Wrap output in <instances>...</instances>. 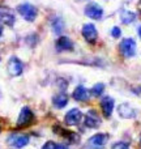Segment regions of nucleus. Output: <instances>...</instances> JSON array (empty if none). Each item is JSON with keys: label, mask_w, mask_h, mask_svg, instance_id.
Listing matches in <instances>:
<instances>
[{"label": "nucleus", "mask_w": 141, "mask_h": 149, "mask_svg": "<svg viewBox=\"0 0 141 149\" xmlns=\"http://www.w3.org/2000/svg\"><path fill=\"white\" fill-rule=\"evenodd\" d=\"M17 12L20 13V16L24 20L29 21V22H33L37 18V16H38V9H37L33 4H30V3L20 4L17 7Z\"/></svg>", "instance_id": "obj_1"}, {"label": "nucleus", "mask_w": 141, "mask_h": 149, "mask_svg": "<svg viewBox=\"0 0 141 149\" xmlns=\"http://www.w3.org/2000/svg\"><path fill=\"white\" fill-rule=\"evenodd\" d=\"M136 41L133 38H124L119 45V50L120 54L124 58H133L136 55Z\"/></svg>", "instance_id": "obj_2"}, {"label": "nucleus", "mask_w": 141, "mask_h": 149, "mask_svg": "<svg viewBox=\"0 0 141 149\" xmlns=\"http://www.w3.org/2000/svg\"><path fill=\"white\" fill-rule=\"evenodd\" d=\"M34 122V114L31 111V109L29 106H24L21 109L20 114L17 118V127L18 128H25V127L30 126Z\"/></svg>", "instance_id": "obj_3"}, {"label": "nucleus", "mask_w": 141, "mask_h": 149, "mask_svg": "<svg viewBox=\"0 0 141 149\" xmlns=\"http://www.w3.org/2000/svg\"><path fill=\"white\" fill-rule=\"evenodd\" d=\"M30 141V137L28 135H21V134H13L7 139V143L15 149H22Z\"/></svg>", "instance_id": "obj_4"}, {"label": "nucleus", "mask_w": 141, "mask_h": 149, "mask_svg": "<svg viewBox=\"0 0 141 149\" xmlns=\"http://www.w3.org/2000/svg\"><path fill=\"white\" fill-rule=\"evenodd\" d=\"M108 141V135L107 134H95L88 140V147L90 149H103L105 145Z\"/></svg>", "instance_id": "obj_5"}, {"label": "nucleus", "mask_w": 141, "mask_h": 149, "mask_svg": "<svg viewBox=\"0 0 141 149\" xmlns=\"http://www.w3.org/2000/svg\"><path fill=\"white\" fill-rule=\"evenodd\" d=\"M84 13L86 17L92 20H101L103 16V8L97 3H89L88 5H85Z\"/></svg>", "instance_id": "obj_6"}, {"label": "nucleus", "mask_w": 141, "mask_h": 149, "mask_svg": "<svg viewBox=\"0 0 141 149\" xmlns=\"http://www.w3.org/2000/svg\"><path fill=\"white\" fill-rule=\"evenodd\" d=\"M7 71L8 73L10 74L12 77H17L22 73L24 71V64L17 56H12L9 60H8L7 64Z\"/></svg>", "instance_id": "obj_7"}, {"label": "nucleus", "mask_w": 141, "mask_h": 149, "mask_svg": "<svg viewBox=\"0 0 141 149\" xmlns=\"http://www.w3.org/2000/svg\"><path fill=\"white\" fill-rule=\"evenodd\" d=\"M0 22L7 26H13L16 22V16L10 8L0 5Z\"/></svg>", "instance_id": "obj_8"}, {"label": "nucleus", "mask_w": 141, "mask_h": 149, "mask_svg": "<svg viewBox=\"0 0 141 149\" xmlns=\"http://www.w3.org/2000/svg\"><path fill=\"white\" fill-rule=\"evenodd\" d=\"M81 33L88 43H94L98 38V30L95 28V25H93V24H85L81 29Z\"/></svg>", "instance_id": "obj_9"}, {"label": "nucleus", "mask_w": 141, "mask_h": 149, "mask_svg": "<svg viewBox=\"0 0 141 149\" xmlns=\"http://www.w3.org/2000/svg\"><path fill=\"white\" fill-rule=\"evenodd\" d=\"M82 113L80 109H71L64 116V122L67 126H77L82 120Z\"/></svg>", "instance_id": "obj_10"}, {"label": "nucleus", "mask_w": 141, "mask_h": 149, "mask_svg": "<svg viewBox=\"0 0 141 149\" xmlns=\"http://www.w3.org/2000/svg\"><path fill=\"white\" fill-rule=\"evenodd\" d=\"M84 123L88 128H98L102 123L101 120L99 115L95 110H89L86 114H85V119H84Z\"/></svg>", "instance_id": "obj_11"}, {"label": "nucleus", "mask_w": 141, "mask_h": 149, "mask_svg": "<svg viewBox=\"0 0 141 149\" xmlns=\"http://www.w3.org/2000/svg\"><path fill=\"white\" fill-rule=\"evenodd\" d=\"M114 107H115V100L110 95H105V97L101 100V109H102V113L106 118H110L113 115Z\"/></svg>", "instance_id": "obj_12"}, {"label": "nucleus", "mask_w": 141, "mask_h": 149, "mask_svg": "<svg viewBox=\"0 0 141 149\" xmlns=\"http://www.w3.org/2000/svg\"><path fill=\"white\" fill-rule=\"evenodd\" d=\"M72 97H73V100L77 101V102H86L90 98V92L84 85H77V86L74 88L73 93H72Z\"/></svg>", "instance_id": "obj_13"}, {"label": "nucleus", "mask_w": 141, "mask_h": 149, "mask_svg": "<svg viewBox=\"0 0 141 149\" xmlns=\"http://www.w3.org/2000/svg\"><path fill=\"white\" fill-rule=\"evenodd\" d=\"M73 42L71 41V38L65 36H60L59 38L55 42V47H56L58 51L63 52V51H73Z\"/></svg>", "instance_id": "obj_14"}, {"label": "nucleus", "mask_w": 141, "mask_h": 149, "mask_svg": "<svg viewBox=\"0 0 141 149\" xmlns=\"http://www.w3.org/2000/svg\"><path fill=\"white\" fill-rule=\"evenodd\" d=\"M118 114L123 119H132L136 116V110L129 103H120L118 106Z\"/></svg>", "instance_id": "obj_15"}, {"label": "nucleus", "mask_w": 141, "mask_h": 149, "mask_svg": "<svg viewBox=\"0 0 141 149\" xmlns=\"http://www.w3.org/2000/svg\"><path fill=\"white\" fill-rule=\"evenodd\" d=\"M54 130H55V132H56V134L62 135V137H64L68 143H77V141H78V135L74 134V132L67 131V130L62 128V127H58V126H55Z\"/></svg>", "instance_id": "obj_16"}, {"label": "nucleus", "mask_w": 141, "mask_h": 149, "mask_svg": "<svg viewBox=\"0 0 141 149\" xmlns=\"http://www.w3.org/2000/svg\"><path fill=\"white\" fill-rule=\"evenodd\" d=\"M68 101H69V98L65 93H59V94H55L52 97V106L55 109H64L68 105Z\"/></svg>", "instance_id": "obj_17"}, {"label": "nucleus", "mask_w": 141, "mask_h": 149, "mask_svg": "<svg viewBox=\"0 0 141 149\" xmlns=\"http://www.w3.org/2000/svg\"><path fill=\"white\" fill-rule=\"evenodd\" d=\"M135 20H136V13H133L132 10L124 9L120 12V21L124 25H129V24H132Z\"/></svg>", "instance_id": "obj_18"}, {"label": "nucleus", "mask_w": 141, "mask_h": 149, "mask_svg": "<svg viewBox=\"0 0 141 149\" xmlns=\"http://www.w3.org/2000/svg\"><path fill=\"white\" fill-rule=\"evenodd\" d=\"M64 30V21L62 17H56L52 21V31H54L56 36H60Z\"/></svg>", "instance_id": "obj_19"}, {"label": "nucleus", "mask_w": 141, "mask_h": 149, "mask_svg": "<svg viewBox=\"0 0 141 149\" xmlns=\"http://www.w3.org/2000/svg\"><path fill=\"white\" fill-rule=\"evenodd\" d=\"M103 92H105V84H103V82H97V84L93 85V88L90 89V94L94 95V97L102 95Z\"/></svg>", "instance_id": "obj_20"}, {"label": "nucleus", "mask_w": 141, "mask_h": 149, "mask_svg": "<svg viewBox=\"0 0 141 149\" xmlns=\"http://www.w3.org/2000/svg\"><path fill=\"white\" fill-rule=\"evenodd\" d=\"M111 149H129V147H128V144H127V143L118 141V143H115V144H113Z\"/></svg>", "instance_id": "obj_21"}, {"label": "nucleus", "mask_w": 141, "mask_h": 149, "mask_svg": "<svg viewBox=\"0 0 141 149\" xmlns=\"http://www.w3.org/2000/svg\"><path fill=\"white\" fill-rule=\"evenodd\" d=\"M58 147H59V145L55 141H46L43 144V147H42V149H58Z\"/></svg>", "instance_id": "obj_22"}, {"label": "nucleus", "mask_w": 141, "mask_h": 149, "mask_svg": "<svg viewBox=\"0 0 141 149\" xmlns=\"http://www.w3.org/2000/svg\"><path fill=\"white\" fill-rule=\"evenodd\" d=\"M111 36L114 37V38H119V37L122 36V30L119 26H114L113 29H111Z\"/></svg>", "instance_id": "obj_23"}, {"label": "nucleus", "mask_w": 141, "mask_h": 149, "mask_svg": "<svg viewBox=\"0 0 141 149\" xmlns=\"http://www.w3.org/2000/svg\"><path fill=\"white\" fill-rule=\"evenodd\" d=\"M137 10H139V13L141 15V0L139 1V4H137Z\"/></svg>", "instance_id": "obj_24"}, {"label": "nucleus", "mask_w": 141, "mask_h": 149, "mask_svg": "<svg viewBox=\"0 0 141 149\" xmlns=\"http://www.w3.org/2000/svg\"><path fill=\"white\" fill-rule=\"evenodd\" d=\"M58 149H69V148L65 147V145H59V147H58Z\"/></svg>", "instance_id": "obj_25"}, {"label": "nucleus", "mask_w": 141, "mask_h": 149, "mask_svg": "<svg viewBox=\"0 0 141 149\" xmlns=\"http://www.w3.org/2000/svg\"><path fill=\"white\" fill-rule=\"evenodd\" d=\"M137 31H139V36H140V38H141V25L139 26V30H137Z\"/></svg>", "instance_id": "obj_26"}, {"label": "nucleus", "mask_w": 141, "mask_h": 149, "mask_svg": "<svg viewBox=\"0 0 141 149\" xmlns=\"http://www.w3.org/2000/svg\"><path fill=\"white\" fill-rule=\"evenodd\" d=\"M1 33H3V28H1V25H0V37H1Z\"/></svg>", "instance_id": "obj_27"}, {"label": "nucleus", "mask_w": 141, "mask_h": 149, "mask_svg": "<svg viewBox=\"0 0 141 149\" xmlns=\"http://www.w3.org/2000/svg\"><path fill=\"white\" fill-rule=\"evenodd\" d=\"M139 141H140V147H141V134H140V140Z\"/></svg>", "instance_id": "obj_28"}, {"label": "nucleus", "mask_w": 141, "mask_h": 149, "mask_svg": "<svg viewBox=\"0 0 141 149\" xmlns=\"http://www.w3.org/2000/svg\"><path fill=\"white\" fill-rule=\"evenodd\" d=\"M0 134H1V127H0Z\"/></svg>", "instance_id": "obj_29"}, {"label": "nucleus", "mask_w": 141, "mask_h": 149, "mask_svg": "<svg viewBox=\"0 0 141 149\" xmlns=\"http://www.w3.org/2000/svg\"><path fill=\"white\" fill-rule=\"evenodd\" d=\"M77 1H84V0H77Z\"/></svg>", "instance_id": "obj_30"}, {"label": "nucleus", "mask_w": 141, "mask_h": 149, "mask_svg": "<svg viewBox=\"0 0 141 149\" xmlns=\"http://www.w3.org/2000/svg\"><path fill=\"white\" fill-rule=\"evenodd\" d=\"M0 62H1V58H0Z\"/></svg>", "instance_id": "obj_31"}]
</instances>
